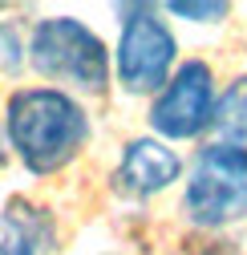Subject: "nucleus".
Listing matches in <instances>:
<instances>
[{
	"label": "nucleus",
	"mask_w": 247,
	"mask_h": 255,
	"mask_svg": "<svg viewBox=\"0 0 247 255\" xmlns=\"http://www.w3.org/2000/svg\"><path fill=\"white\" fill-rule=\"evenodd\" d=\"M4 130L33 174H57L89 142V118L61 89H16L8 98Z\"/></svg>",
	"instance_id": "1"
},
{
	"label": "nucleus",
	"mask_w": 247,
	"mask_h": 255,
	"mask_svg": "<svg viewBox=\"0 0 247 255\" xmlns=\"http://www.w3.org/2000/svg\"><path fill=\"white\" fill-rule=\"evenodd\" d=\"M28 61L49 81H65L85 93H102L110 85V53L89 24L73 16H49L33 28Z\"/></svg>",
	"instance_id": "2"
},
{
	"label": "nucleus",
	"mask_w": 247,
	"mask_h": 255,
	"mask_svg": "<svg viewBox=\"0 0 247 255\" xmlns=\"http://www.w3.org/2000/svg\"><path fill=\"white\" fill-rule=\"evenodd\" d=\"M182 211L195 227H227L247 215V154L223 142H211L199 150Z\"/></svg>",
	"instance_id": "3"
},
{
	"label": "nucleus",
	"mask_w": 247,
	"mask_h": 255,
	"mask_svg": "<svg viewBox=\"0 0 247 255\" xmlns=\"http://www.w3.org/2000/svg\"><path fill=\"white\" fill-rule=\"evenodd\" d=\"M122 20V37H118V57L114 69L126 93H158L170 73H174V57L178 41L170 33V24L158 16L154 4H126L118 8Z\"/></svg>",
	"instance_id": "4"
},
{
	"label": "nucleus",
	"mask_w": 247,
	"mask_h": 255,
	"mask_svg": "<svg viewBox=\"0 0 247 255\" xmlns=\"http://www.w3.org/2000/svg\"><path fill=\"white\" fill-rule=\"evenodd\" d=\"M215 114V73L207 61H182L150 106V126L170 142H187L211 130Z\"/></svg>",
	"instance_id": "5"
},
{
	"label": "nucleus",
	"mask_w": 247,
	"mask_h": 255,
	"mask_svg": "<svg viewBox=\"0 0 247 255\" xmlns=\"http://www.w3.org/2000/svg\"><path fill=\"white\" fill-rule=\"evenodd\" d=\"M178 174H182V158L166 142L134 138L122 150V162L114 170V186L130 199H150V195H162Z\"/></svg>",
	"instance_id": "6"
},
{
	"label": "nucleus",
	"mask_w": 247,
	"mask_h": 255,
	"mask_svg": "<svg viewBox=\"0 0 247 255\" xmlns=\"http://www.w3.org/2000/svg\"><path fill=\"white\" fill-rule=\"evenodd\" d=\"M57 247V223L45 207L24 195L8 199L0 211V255H49Z\"/></svg>",
	"instance_id": "7"
},
{
	"label": "nucleus",
	"mask_w": 247,
	"mask_h": 255,
	"mask_svg": "<svg viewBox=\"0 0 247 255\" xmlns=\"http://www.w3.org/2000/svg\"><path fill=\"white\" fill-rule=\"evenodd\" d=\"M211 130H215V142L235 146V150L247 154V77H235L219 98H215Z\"/></svg>",
	"instance_id": "8"
},
{
	"label": "nucleus",
	"mask_w": 247,
	"mask_h": 255,
	"mask_svg": "<svg viewBox=\"0 0 247 255\" xmlns=\"http://www.w3.org/2000/svg\"><path fill=\"white\" fill-rule=\"evenodd\" d=\"M166 12H174V16H182V20H195V24H219L227 12H231V4H191V0H174V4H166Z\"/></svg>",
	"instance_id": "9"
},
{
	"label": "nucleus",
	"mask_w": 247,
	"mask_h": 255,
	"mask_svg": "<svg viewBox=\"0 0 247 255\" xmlns=\"http://www.w3.org/2000/svg\"><path fill=\"white\" fill-rule=\"evenodd\" d=\"M0 166H4V150H0Z\"/></svg>",
	"instance_id": "10"
}]
</instances>
